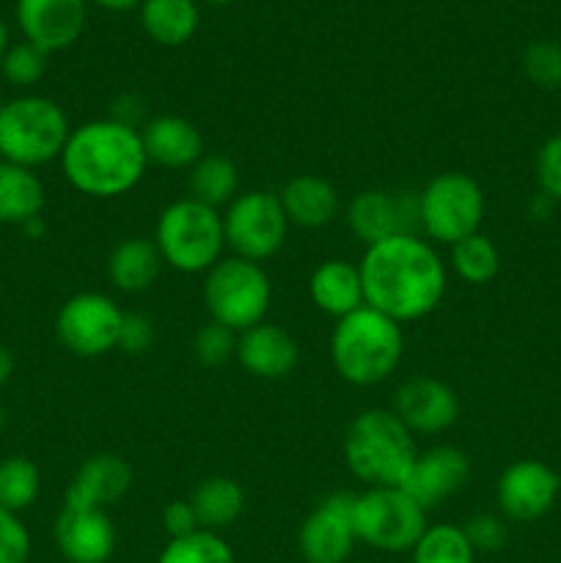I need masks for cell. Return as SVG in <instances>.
Instances as JSON below:
<instances>
[{
	"mask_svg": "<svg viewBox=\"0 0 561 563\" xmlns=\"http://www.w3.org/2000/svg\"><path fill=\"white\" fill-rule=\"evenodd\" d=\"M410 555L413 563H476V550L468 542L462 526H451V522L424 528Z\"/></svg>",
	"mask_w": 561,
	"mask_h": 563,
	"instance_id": "cell-30",
	"label": "cell"
},
{
	"mask_svg": "<svg viewBox=\"0 0 561 563\" xmlns=\"http://www.w3.org/2000/svg\"><path fill=\"white\" fill-rule=\"evenodd\" d=\"M240 196V170L234 159L226 154H204L190 170H187V198L204 203V207H229Z\"/></svg>",
	"mask_w": 561,
	"mask_h": 563,
	"instance_id": "cell-28",
	"label": "cell"
},
{
	"mask_svg": "<svg viewBox=\"0 0 561 563\" xmlns=\"http://www.w3.org/2000/svg\"><path fill=\"white\" fill-rule=\"evenodd\" d=\"M237 361L251 377L284 379L295 372L300 350L280 324L262 322L237 335Z\"/></svg>",
	"mask_w": 561,
	"mask_h": 563,
	"instance_id": "cell-21",
	"label": "cell"
},
{
	"mask_svg": "<svg viewBox=\"0 0 561 563\" xmlns=\"http://www.w3.org/2000/svg\"><path fill=\"white\" fill-rule=\"evenodd\" d=\"M561 476L542 460H517L504 467L495 484V504L504 520L537 522L556 506Z\"/></svg>",
	"mask_w": 561,
	"mask_h": 563,
	"instance_id": "cell-13",
	"label": "cell"
},
{
	"mask_svg": "<svg viewBox=\"0 0 561 563\" xmlns=\"http://www.w3.org/2000/svg\"><path fill=\"white\" fill-rule=\"evenodd\" d=\"M355 495L333 493L314 506L297 531V550L306 563H346L355 553Z\"/></svg>",
	"mask_w": 561,
	"mask_h": 563,
	"instance_id": "cell-12",
	"label": "cell"
},
{
	"mask_svg": "<svg viewBox=\"0 0 561 563\" xmlns=\"http://www.w3.org/2000/svg\"><path fill=\"white\" fill-rule=\"evenodd\" d=\"M143 152L148 165L170 170H190L204 157V137L185 115H152L141 126Z\"/></svg>",
	"mask_w": 561,
	"mask_h": 563,
	"instance_id": "cell-20",
	"label": "cell"
},
{
	"mask_svg": "<svg viewBox=\"0 0 561 563\" xmlns=\"http://www.w3.org/2000/svg\"><path fill=\"white\" fill-rule=\"evenodd\" d=\"M148 168L141 130L116 119L72 126L61 152V170L88 198H119L135 190Z\"/></svg>",
	"mask_w": 561,
	"mask_h": 563,
	"instance_id": "cell-2",
	"label": "cell"
},
{
	"mask_svg": "<svg viewBox=\"0 0 561 563\" xmlns=\"http://www.w3.org/2000/svg\"><path fill=\"white\" fill-rule=\"evenodd\" d=\"M3 102H6V99H3V93H0V108H3Z\"/></svg>",
	"mask_w": 561,
	"mask_h": 563,
	"instance_id": "cell-47",
	"label": "cell"
},
{
	"mask_svg": "<svg viewBox=\"0 0 561 563\" xmlns=\"http://www.w3.org/2000/svg\"><path fill=\"white\" fill-rule=\"evenodd\" d=\"M160 520H163V531L168 533V539H182L201 531L190 500H170V504H165L163 517H160Z\"/></svg>",
	"mask_w": 561,
	"mask_h": 563,
	"instance_id": "cell-40",
	"label": "cell"
},
{
	"mask_svg": "<svg viewBox=\"0 0 561 563\" xmlns=\"http://www.w3.org/2000/svg\"><path fill=\"white\" fill-rule=\"evenodd\" d=\"M190 506L201 531L220 533L234 526L245 511V493L229 476H207L190 493Z\"/></svg>",
	"mask_w": 561,
	"mask_h": 563,
	"instance_id": "cell-25",
	"label": "cell"
},
{
	"mask_svg": "<svg viewBox=\"0 0 561 563\" xmlns=\"http://www.w3.org/2000/svg\"><path fill=\"white\" fill-rule=\"evenodd\" d=\"M44 185L36 170L0 159V225H25L42 218Z\"/></svg>",
	"mask_w": 561,
	"mask_h": 563,
	"instance_id": "cell-27",
	"label": "cell"
},
{
	"mask_svg": "<svg viewBox=\"0 0 561 563\" xmlns=\"http://www.w3.org/2000/svg\"><path fill=\"white\" fill-rule=\"evenodd\" d=\"M207 3H212V5H231V3H237V0H207Z\"/></svg>",
	"mask_w": 561,
	"mask_h": 563,
	"instance_id": "cell-45",
	"label": "cell"
},
{
	"mask_svg": "<svg viewBox=\"0 0 561 563\" xmlns=\"http://www.w3.org/2000/svg\"><path fill=\"white\" fill-rule=\"evenodd\" d=\"M69 132V119L55 99L38 93L6 99L0 108V159L36 170L61 159Z\"/></svg>",
	"mask_w": 561,
	"mask_h": 563,
	"instance_id": "cell-5",
	"label": "cell"
},
{
	"mask_svg": "<svg viewBox=\"0 0 561 563\" xmlns=\"http://www.w3.org/2000/svg\"><path fill=\"white\" fill-rule=\"evenodd\" d=\"M138 16L143 33L163 47L187 44L201 22L196 0H143L138 5Z\"/></svg>",
	"mask_w": 561,
	"mask_h": 563,
	"instance_id": "cell-26",
	"label": "cell"
},
{
	"mask_svg": "<svg viewBox=\"0 0 561 563\" xmlns=\"http://www.w3.org/2000/svg\"><path fill=\"white\" fill-rule=\"evenodd\" d=\"M42 493V473L28 456H6L0 462V506L14 515H22L36 504Z\"/></svg>",
	"mask_w": 561,
	"mask_h": 563,
	"instance_id": "cell-31",
	"label": "cell"
},
{
	"mask_svg": "<svg viewBox=\"0 0 561 563\" xmlns=\"http://www.w3.org/2000/svg\"><path fill=\"white\" fill-rule=\"evenodd\" d=\"M6 427V410H3V405H0V429Z\"/></svg>",
	"mask_w": 561,
	"mask_h": 563,
	"instance_id": "cell-46",
	"label": "cell"
},
{
	"mask_svg": "<svg viewBox=\"0 0 561 563\" xmlns=\"http://www.w3.org/2000/svg\"><path fill=\"white\" fill-rule=\"evenodd\" d=\"M471 548L479 553H498L509 539L506 531V520L501 515H473L471 520L462 526Z\"/></svg>",
	"mask_w": 561,
	"mask_h": 563,
	"instance_id": "cell-38",
	"label": "cell"
},
{
	"mask_svg": "<svg viewBox=\"0 0 561 563\" xmlns=\"http://www.w3.org/2000/svg\"><path fill=\"white\" fill-rule=\"evenodd\" d=\"M22 231H25V234H31V236H38L44 231V223H42V218H33V220H28L25 225H22Z\"/></svg>",
	"mask_w": 561,
	"mask_h": 563,
	"instance_id": "cell-43",
	"label": "cell"
},
{
	"mask_svg": "<svg viewBox=\"0 0 561 563\" xmlns=\"http://www.w3.org/2000/svg\"><path fill=\"white\" fill-rule=\"evenodd\" d=\"M108 278L113 289L124 295H141L154 286L163 269V256H160L154 240L146 236H130L121 240L108 256Z\"/></svg>",
	"mask_w": 561,
	"mask_h": 563,
	"instance_id": "cell-24",
	"label": "cell"
},
{
	"mask_svg": "<svg viewBox=\"0 0 561 563\" xmlns=\"http://www.w3.org/2000/svg\"><path fill=\"white\" fill-rule=\"evenodd\" d=\"M522 71L528 80L542 91H559L561 88V44L556 42H531L522 53Z\"/></svg>",
	"mask_w": 561,
	"mask_h": 563,
	"instance_id": "cell-34",
	"label": "cell"
},
{
	"mask_svg": "<svg viewBox=\"0 0 561 563\" xmlns=\"http://www.w3.org/2000/svg\"><path fill=\"white\" fill-rule=\"evenodd\" d=\"M124 313L113 297L102 291H80L61 306L55 335L77 357H102L119 350Z\"/></svg>",
	"mask_w": 561,
	"mask_h": 563,
	"instance_id": "cell-11",
	"label": "cell"
},
{
	"mask_svg": "<svg viewBox=\"0 0 561 563\" xmlns=\"http://www.w3.org/2000/svg\"><path fill=\"white\" fill-rule=\"evenodd\" d=\"M88 0H16V25L42 53L69 49L86 31Z\"/></svg>",
	"mask_w": 561,
	"mask_h": 563,
	"instance_id": "cell-15",
	"label": "cell"
},
{
	"mask_svg": "<svg viewBox=\"0 0 561 563\" xmlns=\"http://www.w3.org/2000/svg\"><path fill=\"white\" fill-rule=\"evenodd\" d=\"M534 176H537L539 192L548 201L561 203V132L550 135L539 146L537 163H534Z\"/></svg>",
	"mask_w": 561,
	"mask_h": 563,
	"instance_id": "cell-36",
	"label": "cell"
},
{
	"mask_svg": "<svg viewBox=\"0 0 561 563\" xmlns=\"http://www.w3.org/2000/svg\"><path fill=\"white\" fill-rule=\"evenodd\" d=\"M346 223L366 247L396 234H421L418 192H396L383 187L361 190L346 207Z\"/></svg>",
	"mask_w": 561,
	"mask_h": 563,
	"instance_id": "cell-14",
	"label": "cell"
},
{
	"mask_svg": "<svg viewBox=\"0 0 561 563\" xmlns=\"http://www.w3.org/2000/svg\"><path fill=\"white\" fill-rule=\"evenodd\" d=\"M394 412L413 434H440L460 418V399L443 379L413 377L396 390Z\"/></svg>",
	"mask_w": 561,
	"mask_h": 563,
	"instance_id": "cell-17",
	"label": "cell"
},
{
	"mask_svg": "<svg viewBox=\"0 0 561 563\" xmlns=\"http://www.w3.org/2000/svg\"><path fill=\"white\" fill-rule=\"evenodd\" d=\"M154 245L176 273L207 275L226 251L223 214L187 196L170 201L154 225Z\"/></svg>",
	"mask_w": 561,
	"mask_h": 563,
	"instance_id": "cell-6",
	"label": "cell"
},
{
	"mask_svg": "<svg viewBox=\"0 0 561 563\" xmlns=\"http://www.w3.org/2000/svg\"><path fill=\"white\" fill-rule=\"evenodd\" d=\"M366 306L394 322H418L440 306L449 284L446 262L421 234L374 242L361 256Z\"/></svg>",
	"mask_w": 561,
	"mask_h": 563,
	"instance_id": "cell-1",
	"label": "cell"
},
{
	"mask_svg": "<svg viewBox=\"0 0 561 563\" xmlns=\"http://www.w3.org/2000/svg\"><path fill=\"white\" fill-rule=\"evenodd\" d=\"M405 352L402 324L385 313L363 306L350 317L336 319L330 335V361L336 374L355 388H372L385 383Z\"/></svg>",
	"mask_w": 561,
	"mask_h": 563,
	"instance_id": "cell-3",
	"label": "cell"
},
{
	"mask_svg": "<svg viewBox=\"0 0 561 563\" xmlns=\"http://www.w3.org/2000/svg\"><path fill=\"white\" fill-rule=\"evenodd\" d=\"M278 198L289 225H297V229H324L341 212L339 190L317 174L292 176Z\"/></svg>",
	"mask_w": 561,
	"mask_h": 563,
	"instance_id": "cell-23",
	"label": "cell"
},
{
	"mask_svg": "<svg viewBox=\"0 0 561 563\" xmlns=\"http://www.w3.org/2000/svg\"><path fill=\"white\" fill-rule=\"evenodd\" d=\"M154 344V324L143 313H124V324H121L119 350L127 355H143L148 346Z\"/></svg>",
	"mask_w": 561,
	"mask_h": 563,
	"instance_id": "cell-39",
	"label": "cell"
},
{
	"mask_svg": "<svg viewBox=\"0 0 561 563\" xmlns=\"http://www.w3.org/2000/svg\"><path fill=\"white\" fill-rule=\"evenodd\" d=\"M11 374H14V355H11L9 346L0 341V388H3L6 383L11 379Z\"/></svg>",
	"mask_w": 561,
	"mask_h": 563,
	"instance_id": "cell-41",
	"label": "cell"
},
{
	"mask_svg": "<svg viewBox=\"0 0 561 563\" xmlns=\"http://www.w3.org/2000/svg\"><path fill=\"white\" fill-rule=\"evenodd\" d=\"M468 476H471V462H468L465 451H460L457 445H435V449L418 451L402 489L421 509L429 511L460 493L468 484Z\"/></svg>",
	"mask_w": 561,
	"mask_h": 563,
	"instance_id": "cell-16",
	"label": "cell"
},
{
	"mask_svg": "<svg viewBox=\"0 0 561 563\" xmlns=\"http://www.w3.org/2000/svg\"><path fill=\"white\" fill-rule=\"evenodd\" d=\"M226 251L248 262H267L284 247L289 220L280 207L278 192L248 190L240 192L223 209Z\"/></svg>",
	"mask_w": 561,
	"mask_h": 563,
	"instance_id": "cell-10",
	"label": "cell"
},
{
	"mask_svg": "<svg viewBox=\"0 0 561 563\" xmlns=\"http://www.w3.org/2000/svg\"><path fill=\"white\" fill-rule=\"evenodd\" d=\"M413 432L394 410L372 407L352 418L344 434L346 471L366 487H402L416 462Z\"/></svg>",
	"mask_w": 561,
	"mask_h": 563,
	"instance_id": "cell-4",
	"label": "cell"
},
{
	"mask_svg": "<svg viewBox=\"0 0 561 563\" xmlns=\"http://www.w3.org/2000/svg\"><path fill=\"white\" fill-rule=\"evenodd\" d=\"M484 220V190L471 174L443 170L418 190V231L435 245L476 234Z\"/></svg>",
	"mask_w": 561,
	"mask_h": 563,
	"instance_id": "cell-8",
	"label": "cell"
},
{
	"mask_svg": "<svg viewBox=\"0 0 561 563\" xmlns=\"http://www.w3.org/2000/svg\"><path fill=\"white\" fill-rule=\"evenodd\" d=\"M91 3H97L99 9H108V11H130V9H138L143 0H91Z\"/></svg>",
	"mask_w": 561,
	"mask_h": 563,
	"instance_id": "cell-42",
	"label": "cell"
},
{
	"mask_svg": "<svg viewBox=\"0 0 561 563\" xmlns=\"http://www.w3.org/2000/svg\"><path fill=\"white\" fill-rule=\"evenodd\" d=\"M55 548L69 563H108L116 553V528L108 511L66 506L55 517Z\"/></svg>",
	"mask_w": 561,
	"mask_h": 563,
	"instance_id": "cell-18",
	"label": "cell"
},
{
	"mask_svg": "<svg viewBox=\"0 0 561 563\" xmlns=\"http://www.w3.org/2000/svg\"><path fill=\"white\" fill-rule=\"evenodd\" d=\"M132 489V467L119 454H94L82 460L77 467L72 484L66 487V506H80V509H102L121 504Z\"/></svg>",
	"mask_w": 561,
	"mask_h": 563,
	"instance_id": "cell-19",
	"label": "cell"
},
{
	"mask_svg": "<svg viewBox=\"0 0 561 563\" xmlns=\"http://www.w3.org/2000/svg\"><path fill=\"white\" fill-rule=\"evenodd\" d=\"M358 542L380 553H410L424 533L427 509L416 504L402 487H369L355 495L352 506Z\"/></svg>",
	"mask_w": 561,
	"mask_h": 563,
	"instance_id": "cell-9",
	"label": "cell"
},
{
	"mask_svg": "<svg viewBox=\"0 0 561 563\" xmlns=\"http://www.w3.org/2000/svg\"><path fill=\"white\" fill-rule=\"evenodd\" d=\"M308 297L324 317H350L352 311L366 306L361 267L344 258H328L308 278Z\"/></svg>",
	"mask_w": 561,
	"mask_h": 563,
	"instance_id": "cell-22",
	"label": "cell"
},
{
	"mask_svg": "<svg viewBox=\"0 0 561 563\" xmlns=\"http://www.w3.org/2000/svg\"><path fill=\"white\" fill-rule=\"evenodd\" d=\"M190 346L193 355L198 357V363H204V366L209 368H218L237 355V333L209 319V322L201 324L198 333L193 335Z\"/></svg>",
	"mask_w": 561,
	"mask_h": 563,
	"instance_id": "cell-35",
	"label": "cell"
},
{
	"mask_svg": "<svg viewBox=\"0 0 561 563\" xmlns=\"http://www.w3.org/2000/svg\"><path fill=\"white\" fill-rule=\"evenodd\" d=\"M0 71H3L6 82L16 88H31L47 71V53H42L38 47H33L31 42H16L6 49L3 60H0Z\"/></svg>",
	"mask_w": 561,
	"mask_h": 563,
	"instance_id": "cell-33",
	"label": "cell"
},
{
	"mask_svg": "<svg viewBox=\"0 0 561 563\" xmlns=\"http://www.w3.org/2000/svg\"><path fill=\"white\" fill-rule=\"evenodd\" d=\"M201 295L209 319L240 335L264 322L273 302V284L262 264L223 256L204 275Z\"/></svg>",
	"mask_w": 561,
	"mask_h": 563,
	"instance_id": "cell-7",
	"label": "cell"
},
{
	"mask_svg": "<svg viewBox=\"0 0 561 563\" xmlns=\"http://www.w3.org/2000/svg\"><path fill=\"white\" fill-rule=\"evenodd\" d=\"M31 559V533L20 515L0 506V563H28Z\"/></svg>",
	"mask_w": 561,
	"mask_h": 563,
	"instance_id": "cell-37",
	"label": "cell"
},
{
	"mask_svg": "<svg viewBox=\"0 0 561 563\" xmlns=\"http://www.w3.org/2000/svg\"><path fill=\"white\" fill-rule=\"evenodd\" d=\"M11 47V42H9V27H6V22L0 20V60H3V55H6V49Z\"/></svg>",
	"mask_w": 561,
	"mask_h": 563,
	"instance_id": "cell-44",
	"label": "cell"
},
{
	"mask_svg": "<svg viewBox=\"0 0 561 563\" xmlns=\"http://www.w3.org/2000/svg\"><path fill=\"white\" fill-rule=\"evenodd\" d=\"M449 262L457 278L465 280L471 286L490 284L495 275L501 273V251L487 234L476 231V234L465 236V240L454 242L449 247Z\"/></svg>",
	"mask_w": 561,
	"mask_h": 563,
	"instance_id": "cell-29",
	"label": "cell"
},
{
	"mask_svg": "<svg viewBox=\"0 0 561 563\" xmlns=\"http://www.w3.org/2000/svg\"><path fill=\"white\" fill-rule=\"evenodd\" d=\"M157 563H237V555L220 533L196 531L190 537L168 539Z\"/></svg>",
	"mask_w": 561,
	"mask_h": 563,
	"instance_id": "cell-32",
	"label": "cell"
}]
</instances>
